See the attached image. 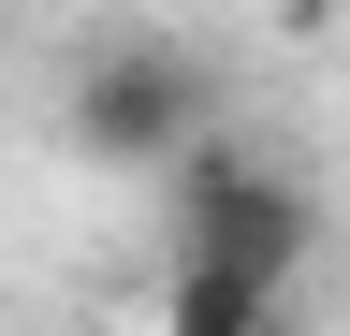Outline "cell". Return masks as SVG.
<instances>
[{
    "instance_id": "3",
    "label": "cell",
    "mask_w": 350,
    "mask_h": 336,
    "mask_svg": "<svg viewBox=\"0 0 350 336\" xmlns=\"http://www.w3.org/2000/svg\"><path fill=\"white\" fill-rule=\"evenodd\" d=\"M161 336H292V292H278V278H248V263L175 248V278H161Z\"/></svg>"
},
{
    "instance_id": "1",
    "label": "cell",
    "mask_w": 350,
    "mask_h": 336,
    "mask_svg": "<svg viewBox=\"0 0 350 336\" xmlns=\"http://www.w3.org/2000/svg\"><path fill=\"white\" fill-rule=\"evenodd\" d=\"M161 220H175V248L248 263V278H278V292H306V263H321V190H306L292 161L234 146V132H204V146L161 176Z\"/></svg>"
},
{
    "instance_id": "2",
    "label": "cell",
    "mask_w": 350,
    "mask_h": 336,
    "mask_svg": "<svg viewBox=\"0 0 350 336\" xmlns=\"http://www.w3.org/2000/svg\"><path fill=\"white\" fill-rule=\"evenodd\" d=\"M59 132L73 161H103V176H175L204 132H219V103H204V59L190 44H88L73 59V88H59Z\"/></svg>"
}]
</instances>
